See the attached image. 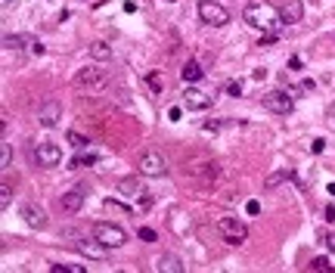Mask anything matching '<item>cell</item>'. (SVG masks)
<instances>
[{
    "instance_id": "1",
    "label": "cell",
    "mask_w": 335,
    "mask_h": 273,
    "mask_svg": "<svg viewBox=\"0 0 335 273\" xmlns=\"http://www.w3.org/2000/svg\"><path fill=\"white\" fill-rule=\"evenodd\" d=\"M71 84H74V90H81V93H102L109 87V75L99 65H84L78 75L71 78Z\"/></svg>"
},
{
    "instance_id": "2",
    "label": "cell",
    "mask_w": 335,
    "mask_h": 273,
    "mask_svg": "<svg viewBox=\"0 0 335 273\" xmlns=\"http://www.w3.org/2000/svg\"><path fill=\"white\" fill-rule=\"evenodd\" d=\"M242 16H245V22H248L251 28H261V31H267V28H273V25H276L273 7L267 4V0H251V4H245Z\"/></svg>"
},
{
    "instance_id": "3",
    "label": "cell",
    "mask_w": 335,
    "mask_h": 273,
    "mask_svg": "<svg viewBox=\"0 0 335 273\" xmlns=\"http://www.w3.org/2000/svg\"><path fill=\"white\" fill-rule=\"evenodd\" d=\"M186 177H193L202 186H211L220 177V165L214 159H193L190 165H186Z\"/></svg>"
},
{
    "instance_id": "4",
    "label": "cell",
    "mask_w": 335,
    "mask_h": 273,
    "mask_svg": "<svg viewBox=\"0 0 335 273\" xmlns=\"http://www.w3.org/2000/svg\"><path fill=\"white\" fill-rule=\"evenodd\" d=\"M93 239H99L106 249H121L124 242H127V233L121 230V227H115V224H106V220H99V224H93Z\"/></svg>"
},
{
    "instance_id": "5",
    "label": "cell",
    "mask_w": 335,
    "mask_h": 273,
    "mask_svg": "<svg viewBox=\"0 0 335 273\" xmlns=\"http://www.w3.org/2000/svg\"><path fill=\"white\" fill-rule=\"evenodd\" d=\"M217 233L223 236V242H230V245H242L248 239V227L239 217H220L217 220Z\"/></svg>"
},
{
    "instance_id": "6",
    "label": "cell",
    "mask_w": 335,
    "mask_h": 273,
    "mask_svg": "<svg viewBox=\"0 0 335 273\" xmlns=\"http://www.w3.org/2000/svg\"><path fill=\"white\" fill-rule=\"evenodd\" d=\"M137 168H140V174H143V177H165V174H168V162H165V155H162V152H156V149L143 152V155H140V162H137Z\"/></svg>"
},
{
    "instance_id": "7",
    "label": "cell",
    "mask_w": 335,
    "mask_h": 273,
    "mask_svg": "<svg viewBox=\"0 0 335 273\" xmlns=\"http://www.w3.org/2000/svg\"><path fill=\"white\" fill-rule=\"evenodd\" d=\"M199 16H202L205 25H214V28H220V25H227V22H230L227 7L214 4V0H199Z\"/></svg>"
},
{
    "instance_id": "8",
    "label": "cell",
    "mask_w": 335,
    "mask_h": 273,
    "mask_svg": "<svg viewBox=\"0 0 335 273\" xmlns=\"http://www.w3.org/2000/svg\"><path fill=\"white\" fill-rule=\"evenodd\" d=\"M62 162V149L56 143H37L34 146V165L37 168H56Z\"/></svg>"
},
{
    "instance_id": "9",
    "label": "cell",
    "mask_w": 335,
    "mask_h": 273,
    "mask_svg": "<svg viewBox=\"0 0 335 273\" xmlns=\"http://www.w3.org/2000/svg\"><path fill=\"white\" fill-rule=\"evenodd\" d=\"M264 109H270L273 115H292L295 103H292V96H289L286 90H270V93L264 96Z\"/></svg>"
},
{
    "instance_id": "10",
    "label": "cell",
    "mask_w": 335,
    "mask_h": 273,
    "mask_svg": "<svg viewBox=\"0 0 335 273\" xmlns=\"http://www.w3.org/2000/svg\"><path fill=\"white\" fill-rule=\"evenodd\" d=\"M183 106L190 109V112H202V109H208L211 106V93H205V90H196V87H190L183 93Z\"/></svg>"
},
{
    "instance_id": "11",
    "label": "cell",
    "mask_w": 335,
    "mask_h": 273,
    "mask_svg": "<svg viewBox=\"0 0 335 273\" xmlns=\"http://www.w3.org/2000/svg\"><path fill=\"white\" fill-rule=\"evenodd\" d=\"M59 205H62V211L65 214H78L81 211V205H84V189L78 186V189H68L65 196L59 199Z\"/></svg>"
},
{
    "instance_id": "12",
    "label": "cell",
    "mask_w": 335,
    "mask_h": 273,
    "mask_svg": "<svg viewBox=\"0 0 335 273\" xmlns=\"http://www.w3.org/2000/svg\"><path fill=\"white\" fill-rule=\"evenodd\" d=\"M59 115H62V106L59 103H44L41 112H37V121H41L44 128H56L59 125Z\"/></svg>"
},
{
    "instance_id": "13",
    "label": "cell",
    "mask_w": 335,
    "mask_h": 273,
    "mask_svg": "<svg viewBox=\"0 0 335 273\" xmlns=\"http://www.w3.org/2000/svg\"><path fill=\"white\" fill-rule=\"evenodd\" d=\"M22 220L28 227H34V230L47 227V214H44V208H37V205H22Z\"/></svg>"
},
{
    "instance_id": "14",
    "label": "cell",
    "mask_w": 335,
    "mask_h": 273,
    "mask_svg": "<svg viewBox=\"0 0 335 273\" xmlns=\"http://www.w3.org/2000/svg\"><path fill=\"white\" fill-rule=\"evenodd\" d=\"M301 16H304V10H301V0H286V7H282L279 19H282L286 25H295V22H301Z\"/></svg>"
},
{
    "instance_id": "15",
    "label": "cell",
    "mask_w": 335,
    "mask_h": 273,
    "mask_svg": "<svg viewBox=\"0 0 335 273\" xmlns=\"http://www.w3.org/2000/svg\"><path fill=\"white\" fill-rule=\"evenodd\" d=\"M74 249H78L81 255H87V258H106V245H102L99 239H90V242L74 239Z\"/></svg>"
},
{
    "instance_id": "16",
    "label": "cell",
    "mask_w": 335,
    "mask_h": 273,
    "mask_svg": "<svg viewBox=\"0 0 335 273\" xmlns=\"http://www.w3.org/2000/svg\"><path fill=\"white\" fill-rule=\"evenodd\" d=\"M180 75H183V81H186V84H196V81H202V78H205V68H202L199 62H186Z\"/></svg>"
},
{
    "instance_id": "17",
    "label": "cell",
    "mask_w": 335,
    "mask_h": 273,
    "mask_svg": "<svg viewBox=\"0 0 335 273\" xmlns=\"http://www.w3.org/2000/svg\"><path fill=\"white\" fill-rule=\"evenodd\" d=\"M156 270H162V273H165V270H168V273H183V264H180L174 255H162V258L156 261Z\"/></svg>"
},
{
    "instance_id": "18",
    "label": "cell",
    "mask_w": 335,
    "mask_h": 273,
    "mask_svg": "<svg viewBox=\"0 0 335 273\" xmlns=\"http://www.w3.org/2000/svg\"><path fill=\"white\" fill-rule=\"evenodd\" d=\"M90 56H93L96 62H109V59H112V47H109L106 41H96V44H90Z\"/></svg>"
},
{
    "instance_id": "19",
    "label": "cell",
    "mask_w": 335,
    "mask_h": 273,
    "mask_svg": "<svg viewBox=\"0 0 335 273\" xmlns=\"http://www.w3.org/2000/svg\"><path fill=\"white\" fill-rule=\"evenodd\" d=\"M118 192L121 196H140L143 186H140V180H118Z\"/></svg>"
},
{
    "instance_id": "20",
    "label": "cell",
    "mask_w": 335,
    "mask_h": 273,
    "mask_svg": "<svg viewBox=\"0 0 335 273\" xmlns=\"http://www.w3.org/2000/svg\"><path fill=\"white\" fill-rule=\"evenodd\" d=\"M286 180H292V171H273V174L264 180V189H276V186L286 183Z\"/></svg>"
},
{
    "instance_id": "21",
    "label": "cell",
    "mask_w": 335,
    "mask_h": 273,
    "mask_svg": "<svg viewBox=\"0 0 335 273\" xmlns=\"http://www.w3.org/2000/svg\"><path fill=\"white\" fill-rule=\"evenodd\" d=\"M90 165H96L93 152H81V155H74V159L68 162V168H90Z\"/></svg>"
},
{
    "instance_id": "22",
    "label": "cell",
    "mask_w": 335,
    "mask_h": 273,
    "mask_svg": "<svg viewBox=\"0 0 335 273\" xmlns=\"http://www.w3.org/2000/svg\"><path fill=\"white\" fill-rule=\"evenodd\" d=\"M10 165H13V149H10V143L4 140V146H0V168L7 171Z\"/></svg>"
},
{
    "instance_id": "23",
    "label": "cell",
    "mask_w": 335,
    "mask_h": 273,
    "mask_svg": "<svg viewBox=\"0 0 335 273\" xmlns=\"http://www.w3.org/2000/svg\"><path fill=\"white\" fill-rule=\"evenodd\" d=\"M311 270H317V273H332L335 267L329 264V258H314V261H311Z\"/></svg>"
},
{
    "instance_id": "24",
    "label": "cell",
    "mask_w": 335,
    "mask_h": 273,
    "mask_svg": "<svg viewBox=\"0 0 335 273\" xmlns=\"http://www.w3.org/2000/svg\"><path fill=\"white\" fill-rule=\"evenodd\" d=\"M10 202H13V186L4 183L0 186V208H10Z\"/></svg>"
},
{
    "instance_id": "25",
    "label": "cell",
    "mask_w": 335,
    "mask_h": 273,
    "mask_svg": "<svg viewBox=\"0 0 335 273\" xmlns=\"http://www.w3.org/2000/svg\"><path fill=\"white\" fill-rule=\"evenodd\" d=\"M50 270H53V273H62V270H68V273H87L81 264H53Z\"/></svg>"
},
{
    "instance_id": "26",
    "label": "cell",
    "mask_w": 335,
    "mask_h": 273,
    "mask_svg": "<svg viewBox=\"0 0 335 273\" xmlns=\"http://www.w3.org/2000/svg\"><path fill=\"white\" fill-rule=\"evenodd\" d=\"M106 211L109 214H127V208L121 202H115V199H106Z\"/></svg>"
},
{
    "instance_id": "27",
    "label": "cell",
    "mask_w": 335,
    "mask_h": 273,
    "mask_svg": "<svg viewBox=\"0 0 335 273\" xmlns=\"http://www.w3.org/2000/svg\"><path fill=\"white\" fill-rule=\"evenodd\" d=\"M320 242H323L329 252H335V233H329V230H320Z\"/></svg>"
},
{
    "instance_id": "28",
    "label": "cell",
    "mask_w": 335,
    "mask_h": 273,
    "mask_svg": "<svg viewBox=\"0 0 335 273\" xmlns=\"http://www.w3.org/2000/svg\"><path fill=\"white\" fill-rule=\"evenodd\" d=\"M149 87H152V90H156V93H159V90H162V87H165V78H162V75H159V71H152V75H149Z\"/></svg>"
},
{
    "instance_id": "29",
    "label": "cell",
    "mask_w": 335,
    "mask_h": 273,
    "mask_svg": "<svg viewBox=\"0 0 335 273\" xmlns=\"http://www.w3.org/2000/svg\"><path fill=\"white\" fill-rule=\"evenodd\" d=\"M25 41H28V37H22V34H10V37H7V47L22 50V47H25Z\"/></svg>"
},
{
    "instance_id": "30",
    "label": "cell",
    "mask_w": 335,
    "mask_h": 273,
    "mask_svg": "<svg viewBox=\"0 0 335 273\" xmlns=\"http://www.w3.org/2000/svg\"><path fill=\"white\" fill-rule=\"evenodd\" d=\"M68 143L81 149V146H87V137H81V134H74V131H71V134H68Z\"/></svg>"
},
{
    "instance_id": "31",
    "label": "cell",
    "mask_w": 335,
    "mask_h": 273,
    "mask_svg": "<svg viewBox=\"0 0 335 273\" xmlns=\"http://www.w3.org/2000/svg\"><path fill=\"white\" fill-rule=\"evenodd\" d=\"M223 90H227L230 96H242V84H239V81H230V84L223 87Z\"/></svg>"
},
{
    "instance_id": "32",
    "label": "cell",
    "mask_w": 335,
    "mask_h": 273,
    "mask_svg": "<svg viewBox=\"0 0 335 273\" xmlns=\"http://www.w3.org/2000/svg\"><path fill=\"white\" fill-rule=\"evenodd\" d=\"M140 239H143V242H156V230L143 227V230H140Z\"/></svg>"
},
{
    "instance_id": "33",
    "label": "cell",
    "mask_w": 335,
    "mask_h": 273,
    "mask_svg": "<svg viewBox=\"0 0 335 273\" xmlns=\"http://www.w3.org/2000/svg\"><path fill=\"white\" fill-rule=\"evenodd\" d=\"M245 211H248L251 217H254V214H261V202H254V199H248V202H245Z\"/></svg>"
},
{
    "instance_id": "34",
    "label": "cell",
    "mask_w": 335,
    "mask_h": 273,
    "mask_svg": "<svg viewBox=\"0 0 335 273\" xmlns=\"http://www.w3.org/2000/svg\"><path fill=\"white\" fill-rule=\"evenodd\" d=\"M276 41H279V34H276V31H267L264 37H261V44H267V47H270V44H276Z\"/></svg>"
},
{
    "instance_id": "35",
    "label": "cell",
    "mask_w": 335,
    "mask_h": 273,
    "mask_svg": "<svg viewBox=\"0 0 335 273\" xmlns=\"http://www.w3.org/2000/svg\"><path fill=\"white\" fill-rule=\"evenodd\" d=\"M289 68H292V71H301L304 65H301V59H298V56H292V59H289Z\"/></svg>"
},
{
    "instance_id": "36",
    "label": "cell",
    "mask_w": 335,
    "mask_h": 273,
    "mask_svg": "<svg viewBox=\"0 0 335 273\" xmlns=\"http://www.w3.org/2000/svg\"><path fill=\"white\" fill-rule=\"evenodd\" d=\"M168 118H171V121H180V118H183V112H180V109H171V112H168Z\"/></svg>"
},
{
    "instance_id": "37",
    "label": "cell",
    "mask_w": 335,
    "mask_h": 273,
    "mask_svg": "<svg viewBox=\"0 0 335 273\" xmlns=\"http://www.w3.org/2000/svg\"><path fill=\"white\" fill-rule=\"evenodd\" d=\"M326 220H335V208H332V205L326 208Z\"/></svg>"
},
{
    "instance_id": "38",
    "label": "cell",
    "mask_w": 335,
    "mask_h": 273,
    "mask_svg": "<svg viewBox=\"0 0 335 273\" xmlns=\"http://www.w3.org/2000/svg\"><path fill=\"white\" fill-rule=\"evenodd\" d=\"M4 4H7V7H10V0H4Z\"/></svg>"
}]
</instances>
